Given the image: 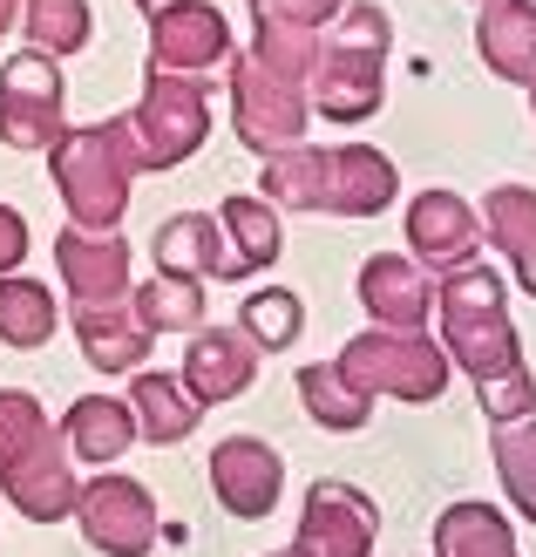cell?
Here are the masks:
<instances>
[{
  "mask_svg": "<svg viewBox=\"0 0 536 557\" xmlns=\"http://www.w3.org/2000/svg\"><path fill=\"white\" fill-rule=\"evenodd\" d=\"M62 442H68L75 462H89L96 476H102V469H116L144 435H136V414H129L123 395H82V401L62 414Z\"/></svg>",
  "mask_w": 536,
  "mask_h": 557,
  "instance_id": "cell-19",
  "label": "cell"
},
{
  "mask_svg": "<svg viewBox=\"0 0 536 557\" xmlns=\"http://www.w3.org/2000/svg\"><path fill=\"white\" fill-rule=\"evenodd\" d=\"M14 14H21V0H0V35L14 27Z\"/></svg>",
  "mask_w": 536,
  "mask_h": 557,
  "instance_id": "cell-37",
  "label": "cell"
},
{
  "mask_svg": "<svg viewBox=\"0 0 536 557\" xmlns=\"http://www.w3.org/2000/svg\"><path fill=\"white\" fill-rule=\"evenodd\" d=\"M347 14V0H251V21H278V27H333Z\"/></svg>",
  "mask_w": 536,
  "mask_h": 557,
  "instance_id": "cell-35",
  "label": "cell"
},
{
  "mask_svg": "<svg viewBox=\"0 0 536 557\" xmlns=\"http://www.w3.org/2000/svg\"><path fill=\"white\" fill-rule=\"evenodd\" d=\"M394 157L374 144H333L326 150V190H320V211L326 218H374L394 205Z\"/></svg>",
  "mask_w": 536,
  "mask_h": 557,
  "instance_id": "cell-17",
  "label": "cell"
},
{
  "mask_svg": "<svg viewBox=\"0 0 536 557\" xmlns=\"http://www.w3.org/2000/svg\"><path fill=\"white\" fill-rule=\"evenodd\" d=\"M54 265H62V286L75 293V306H123L129 286V245L116 232H82L68 225L54 238Z\"/></svg>",
  "mask_w": 536,
  "mask_h": 557,
  "instance_id": "cell-15",
  "label": "cell"
},
{
  "mask_svg": "<svg viewBox=\"0 0 536 557\" xmlns=\"http://www.w3.org/2000/svg\"><path fill=\"white\" fill-rule=\"evenodd\" d=\"M299 401L333 435H353V429H366V414H374V401L340 374V360H313V368H299Z\"/></svg>",
  "mask_w": 536,
  "mask_h": 557,
  "instance_id": "cell-26",
  "label": "cell"
},
{
  "mask_svg": "<svg viewBox=\"0 0 536 557\" xmlns=\"http://www.w3.org/2000/svg\"><path fill=\"white\" fill-rule=\"evenodd\" d=\"M0 496L27 523H62L82 504V476L62 442V422H48L27 387H0Z\"/></svg>",
  "mask_w": 536,
  "mask_h": 557,
  "instance_id": "cell-1",
  "label": "cell"
},
{
  "mask_svg": "<svg viewBox=\"0 0 536 557\" xmlns=\"http://www.w3.org/2000/svg\"><path fill=\"white\" fill-rule=\"evenodd\" d=\"M251 381H259V347H251L245 326H204V333H190V347H184V387L197 395V408L238 401Z\"/></svg>",
  "mask_w": 536,
  "mask_h": 557,
  "instance_id": "cell-16",
  "label": "cell"
},
{
  "mask_svg": "<svg viewBox=\"0 0 536 557\" xmlns=\"http://www.w3.org/2000/svg\"><path fill=\"white\" fill-rule=\"evenodd\" d=\"M136 8H144V14H157V8H163V0H136Z\"/></svg>",
  "mask_w": 536,
  "mask_h": 557,
  "instance_id": "cell-38",
  "label": "cell"
},
{
  "mask_svg": "<svg viewBox=\"0 0 536 557\" xmlns=\"http://www.w3.org/2000/svg\"><path fill=\"white\" fill-rule=\"evenodd\" d=\"M374 544H381V504L360 483L326 476L306 490L299 537H292L299 557H374Z\"/></svg>",
  "mask_w": 536,
  "mask_h": 557,
  "instance_id": "cell-10",
  "label": "cell"
},
{
  "mask_svg": "<svg viewBox=\"0 0 536 557\" xmlns=\"http://www.w3.org/2000/svg\"><path fill=\"white\" fill-rule=\"evenodd\" d=\"M54 171V190L68 205V225L82 232H116L123 211H129V184L144 163V144H136V123L129 116H109V123H89V129H68V144L48 157Z\"/></svg>",
  "mask_w": 536,
  "mask_h": 557,
  "instance_id": "cell-3",
  "label": "cell"
},
{
  "mask_svg": "<svg viewBox=\"0 0 536 557\" xmlns=\"http://www.w3.org/2000/svg\"><path fill=\"white\" fill-rule=\"evenodd\" d=\"M306 116H313V89L306 82L272 75L259 54H238L232 62V123H238V144L278 157V150H299Z\"/></svg>",
  "mask_w": 536,
  "mask_h": 557,
  "instance_id": "cell-7",
  "label": "cell"
},
{
  "mask_svg": "<svg viewBox=\"0 0 536 557\" xmlns=\"http://www.w3.org/2000/svg\"><path fill=\"white\" fill-rule=\"evenodd\" d=\"M483 238L510 259L516 286L536 299V190L529 184H496L483 198Z\"/></svg>",
  "mask_w": 536,
  "mask_h": 557,
  "instance_id": "cell-23",
  "label": "cell"
},
{
  "mask_svg": "<svg viewBox=\"0 0 536 557\" xmlns=\"http://www.w3.org/2000/svg\"><path fill=\"white\" fill-rule=\"evenodd\" d=\"M217 225H224V245H232V265H238V278H251V272H265V265H278V252H286V232H278V211L265 205V198H224L217 205Z\"/></svg>",
  "mask_w": 536,
  "mask_h": 557,
  "instance_id": "cell-25",
  "label": "cell"
},
{
  "mask_svg": "<svg viewBox=\"0 0 536 557\" xmlns=\"http://www.w3.org/2000/svg\"><path fill=\"white\" fill-rule=\"evenodd\" d=\"M232 54V27L211 0H163L150 14V69L163 75H204Z\"/></svg>",
  "mask_w": 536,
  "mask_h": 557,
  "instance_id": "cell-12",
  "label": "cell"
},
{
  "mask_svg": "<svg viewBox=\"0 0 536 557\" xmlns=\"http://www.w3.org/2000/svg\"><path fill=\"white\" fill-rule=\"evenodd\" d=\"M435 557H523V550H516V523L496 504L462 496L435 517Z\"/></svg>",
  "mask_w": 536,
  "mask_h": 557,
  "instance_id": "cell-24",
  "label": "cell"
},
{
  "mask_svg": "<svg viewBox=\"0 0 536 557\" xmlns=\"http://www.w3.org/2000/svg\"><path fill=\"white\" fill-rule=\"evenodd\" d=\"M21 27H27V48L35 54H75V48H89V0H27L21 8Z\"/></svg>",
  "mask_w": 536,
  "mask_h": 557,
  "instance_id": "cell-31",
  "label": "cell"
},
{
  "mask_svg": "<svg viewBox=\"0 0 536 557\" xmlns=\"http://www.w3.org/2000/svg\"><path fill=\"white\" fill-rule=\"evenodd\" d=\"M21 259H27V218L14 205H0V278H14Z\"/></svg>",
  "mask_w": 536,
  "mask_h": 557,
  "instance_id": "cell-36",
  "label": "cell"
},
{
  "mask_svg": "<svg viewBox=\"0 0 536 557\" xmlns=\"http://www.w3.org/2000/svg\"><path fill=\"white\" fill-rule=\"evenodd\" d=\"M475 401H483L489 429L529 422V414H536V374H529V368H523V374H502V381H489V387H475Z\"/></svg>",
  "mask_w": 536,
  "mask_h": 557,
  "instance_id": "cell-34",
  "label": "cell"
},
{
  "mask_svg": "<svg viewBox=\"0 0 536 557\" xmlns=\"http://www.w3.org/2000/svg\"><path fill=\"white\" fill-rule=\"evenodd\" d=\"M475 48L502 82L536 89V0H483L475 21Z\"/></svg>",
  "mask_w": 536,
  "mask_h": 557,
  "instance_id": "cell-21",
  "label": "cell"
},
{
  "mask_svg": "<svg viewBox=\"0 0 536 557\" xmlns=\"http://www.w3.org/2000/svg\"><path fill=\"white\" fill-rule=\"evenodd\" d=\"M394 21L374 0H347V14L326 27L320 69H313V109L333 123H366L381 109V69H387Z\"/></svg>",
  "mask_w": 536,
  "mask_h": 557,
  "instance_id": "cell-4",
  "label": "cell"
},
{
  "mask_svg": "<svg viewBox=\"0 0 536 557\" xmlns=\"http://www.w3.org/2000/svg\"><path fill=\"white\" fill-rule=\"evenodd\" d=\"M435 299H441V278L428 265H414L408 252H374V259L360 265V306H366V320H374V326L428 333Z\"/></svg>",
  "mask_w": 536,
  "mask_h": 557,
  "instance_id": "cell-13",
  "label": "cell"
},
{
  "mask_svg": "<svg viewBox=\"0 0 536 557\" xmlns=\"http://www.w3.org/2000/svg\"><path fill=\"white\" fill-rule=\"evenodd\" d=\"M435 320H441V347L448 360L489 387L502 374H523V341H516V320H510V299H502V272L469 259L456 272H441V299H435Z\"/></svg>",
  "mask_w": 536,
  "mask_h": 557,
  "instance_id": "cell-2",
  "label": "cell"
},
{
  "mask_svg": "<svg viewBox=\"0 0 536 557\" xmlns=\"http://www.w3.org/2000/svg\"><path fill=\"white\" fill-rule=\"evenodd\" d=\"M129 306L150 333H204V286H197V278L150 272L144 286L129 293Z\"/></svg>",
  "mask_w": 536,
  "mask_h": 557,
  "instance_id": "cell-28",
  "label": "cell"
},
{
  "mask_svg": "<svg viewBox=\"0 0 536 557\" xmlns=\"http://www.w3.org/2000/svg\"><path fill=\"white\" fill-rule=\"evenodd\" d=\"M129 414H136V435L150 442V449H171V442H184L197 429V395L184 387V374H163V368H144L129 381Z\"/></svg>",
  "mask_w": 536,
  "mask_h": 557,
  "instance_id": "cell-22",
  "label": "cell"
},
{
  "mask_svg": "<svg viewBox=\"0 0 536 557\" xmlns=\"http://www.w3.org/2000/svg\"><path fill=\"white\" fill-rule=\"evenodd\" d=\"M75 531L102 557H150V544H157V496H150V483L123 476V469L89 476L82 483V504H75Z\"/></svg>",
  "mask_w": 536,
  "mask_h": 557,
  "instance_id": "cell-9",
  "label": "cell"
},
{
  "mask_svg": "<svg viewBox=\"0 0 536 557\" xmlns=\"http://www.w3.org/2000/svg\"><path fill=\"white\" fill-rule=\"evenodd\" d=\"M157 272H171V278H238L232 265V245H224V225L204 211H177V218H163V232H157Z\"/></svg>",
  "mask_w": 536,
  "mask_h": 557,
  "instance_id": "cell-20",
  "label": "cell"
},
{
  "mask_svg": "<svg viewBox=\"0 0 536 557\" xmlns=\"http://www.w3.org/2000/svg\"><path fill=\"white\" fill-rule=\"evenodd\" d=\"M448 347L428 341V333H394V326H366L353 333V341L340 347V374L360 387L366 401H414V408H428L441 401V387H448Z\"/></svg>",
  "mask_w": 536,
  "mask_h": 557,
  "instance_id": "cell-5",
  "label": "cell"
},
{
  "mask_svg": "<svg viewBox=\"0 0 536 557\" xmlns=\"http://www.w3.org/2000/svg\"><path fill=\"white\" fill-rule=\"evenodd\" d=\"M54 326H62V306H54L41 278H27V272L0 278V341L27 354V347H48Z\"/></svg>",
  "mask_w": 536,
  "mask_h": 557,
  "instance_id": "cell-27",
  "label": "cell"
},
{
  "mask_svg": "<svg viewBox=\"0 0 536 557\" xmlns=\"http://www.w3.org/2000/svg\"><path fill=\"white\" fill-rule=\"evenodd\" d=\"M320 48H326V35H313V27H278V21H251V48H245V54H259V62H265L272 75H286V82H306V89H313Z\"/></svg>",
  "mask_w": 536,
  "mask_h": 557,
  "instance_id": "cell-32",
  "label": "cell"
},
{
  "mask_svg": "<svg viewBox=\"0 0 536 557\" xmlns=\"http://www.w3.org/2000/svg\"><path fill=\"white\" fill-rule=\"evenodd\" d=\"M489 456H496V483L510 496V510L536 523V414L510 429H489Z\"/></svg>",
  "mask_w": 536,
  "mask_h": 557,
  "instance_id": "cell-29",
  "label": "cell"
},
{
  "mask_svg": "<svg viewBox=\"0 0 536 557\" xmlns=\"http://www.w3.org/2000/svg\"><path fill=\"white\" fill-rule=\"evenodd\" d=\"M68 326H75L82 360H89L96 374H129V381H136V374L150 368V341H157V333L136 320L129 299H123V306H75Z\"/></svg>",
  "mask_w": 536,
  "mask_h": 557,
  "instance_id": "cell-18",
  "label": "cell"
},
{
  "mask_svg": "<svg viewBox=\"0 0 536 557\" xmlns=\"http://www.w3.org/2000/svg\"><path fill=\"white\" fill-rule=\"evenodd\" d=\"M272 557H299V550H292V544H286V550H272Z\"/></svg>",
  "mask_w": 536,
  "mask_h": 557,
  "instance_id": "cell-39",
  "label": "cell"
},
{
  "mask_svg": "<svg viewBox=\"0 0 536 557\" xmlns=\"http://www.w3.org/2000/svg\"><path fill=\"white\" fill-rule=\"evenodd\" d=\"M68 89L62 75H54L48 54L21 48L8 54V69H0V144L8 150H62L68 144Z\"/></svg>",
  "mask_w": 536,
  "mask_h": 557,
  "instance_id": "cell-8",
  "label": "cell"
},
{
  "mask_svg": "<svg viewBox=\"0 0 536 557\" xmlns=\"http://www.w3.org/2000/svg\"><path fill=\"white\" fill-rule=\"evenodd\" d=\"M211 496L245 523H265L286 496V456L259 435H224L211 449Z\"/></svg>",
  "mask_w": 536,
  "mask_h": 557,
  "instance_id": "cell-11",
  "label": "cell"
},
{
  "mask_svg": "<svg viewBox=\"0 0 536 557\" xmlns=\"http://www.w3.org/2000/svg\"><path fill=\"white\" fill-rule=\"evenodd\" d=\"M265 205L278 211H320V190H326V150H278V157H265Z\"/></svg>",
  "mask_w": 536,
  "mask_h": 557,
  "instance_id": "cell-30",
  "label": "cell"
},
{
  "mask_svg": "<svg viewBox=\"0 0 536 557\" xmlns=\"http://www.w3.org/2000/svg\"><path fill=\"white\" fill-rule=\"evenodd\" d=\"M238 326L251 333V347H259V354H278V347H292V341H299L306 306H299L292 286H259V293H245Z\"/></svg>",
  "mask_w": 536,
  "mask_h": 557,
  "instance_id": "cell-33",
  "label": "cell"
},
{
  "mask_svg": "<svg viewBox=\"0 0 536 557\" xmlns=\"http://www.w3.org/2000/svg\"><path fill=\"white\" fill-rule=\"evenodd\" d=\"M129 123H136V144H144L150 171H177V163L197 157V150H204V136H211V96H204V82H197V75L150 69L144 75V102L129 109Z\"/></svg>",
  "mask_w": 536,
  "mask_h": 557,
  "instance_id": "cell-6",
  "label": "cell"
},
{
  "mask_svg": "<svg viewBox=\"0 0 536 557\" xmlns=\"http://www.w3.org/2000/svg\"><path fill=\"white\" fill-rule=\"evenodd\" d=\"M483 245V211H475L462 190H421L408 205V252L428 272H456L475 259Z\"/></svg>",
  "mask_w": 536,
  "mask_h": 557,
  "instance_id": "cell-14",
  "label": "cell"
}]
</instances>
